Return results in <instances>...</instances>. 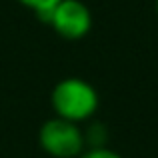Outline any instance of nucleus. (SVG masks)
Listing matches in <instances>:
<instances>
[{
	"label": "nucleus",
	"mask_w": 158,
	"mask_h": 158,
	"mask_svg": "<svg viewBox=\"0 0 158 158\" xmlns=\"http://www.w3.org/2000/svg\"><path fill=\"white\" fill-rule=\"evenodd\" d=\"M40 148L52 158H78L86 148V136L80 124L54 116L38 130Z\"/></svg>",
	"instance_id": "f03ea898"
},
{
	"label": "nucleus",
	"mask_w": 158,
	"mask_h": 158,
	"mask_svg": "<svg viewBox=\"0 0 158 158\" xmlns=\"http://www.w3.org/2000/svg\"><path fill=\"white\" fill-rule=\"evenodd\" d=\"M50 104L54 108V116L80 124L96 114L100 96L96 88L84 78L68 76L56 82V86L52 88Z\"/></svg>",
	"instance_id": "f257e3e1"
},
{
	"label": "nucleus",
	"mask_w": 158,
	"mask_h": 158,
	"mask_svg": "<svg viewBox=\"0 0 158 158\" xmlns=\"http://www.w3.org/2000/svg\"><path fill=\"white\" fill-rule=\"evenodd\" d=\"M78 158H122V156H120L118 152L106 148V146H98V148H88V150H84Z\"/></svg>",
	"instance_id": "39448f33"
},
{
	"label": "nucleus",
	"mask_w": 158,
	"mask_h": 158,
	"mask_svg": "<svg viewBox=\"0 0 158 158\" xmlns=\"http://www.w3.org/2000/svg\"><path fill=\"white\" fill-rule=\"evenodd\" d=\"M156 12H158V0H156Z\"/></svg>",
	"instance_id": "423d86ee"
},
{
	"label": "nucleus",
	"mask_w": 158,
	"mask_h": 158,
	"mask_svg": "<svg viewBox=\"0 0 158 158\" xmlns=\"http://www.w3.org/2000/svg\"><path fill=\"white\" fill-rule=\"evenodd\" d=\"M22 6L30 8L34 14H38L40 18L46 22V18L50 16V12L56 8V4L60 2V0H18Z\"/></svg>",
	"instance_id": "20e7f679"
},
{
	"label": "nucleus",
	"mask_w": 158,
	"mask_h": 158,
	"mask_svg": "<svg viewBox=\"0 0 158 158\" xmlns=\"http://www.w3.org/2000/svg\"><path fill=\"white\" fill-rule=\"evenodd\" d=\"M46 22L62 38L80 40L92 28V14L82 0H60L46 18Z\"/></svg>",
	"instance_id": "7ed1b4c3"
}]
</instances>
